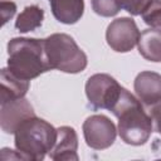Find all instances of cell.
I'll return each instance as SVG.
<instances>
[{
	"mask_svg": "<svg viewBox=\"0 0 161 161\" xmlns=\"http://www.w3.org/2000/svg\"><path fill=\"white\" fill-rule=\"evenodd\" d=\"M111 112L118 118V135L121 140L131 146L145 145L153 128L151 116L143 109L138 98L130 91L122 88L121 96Z\"/></svg>",
	"mask_w": 161,
	"mask_h": 161,
	"instance_id": "cell-1",
	"label": "cell"
},
{
	"mask_svg": "<svg viewBox=\"0 0 161 161\" xmlns=\"http://www.w3.org/2000/svg\"><path fill=\"white\" fill-rule=\"evenodd\" d=\"M8 69L25 80H31L52 69L44 39L13 38L8 43Z\"/></svg>",
	"mask_w": 161,
	"mask_h": 161,
	"instance_id": "cell-2",
	"label": "cell"
},
{
	"mask_svg": "<svg viewBox=\"0 0 161 161\" xmlns=\"http://www.w3.org/2000/svg\"><path fill=\"white\" fill-rule=\"evenodd\" d=\"M14 143L23 160L42 161L54 147L58 131L36 116L24 119L14 132Z\"/></svg>",
	"mask_w": 161,
	"mask_h": 161,
	"instance_id": "cell-3",
	"label": "cell"
},
{
	"mask_svg": "<svg viewBox=\"0 0 161 161\" xmlns=\"http://www.w3.org/2000/svg\"><path fill=\"white\" fill-rule=\"evenodd\" d=\"M44 47L52 69L70 74L80 73L86 69L87 55L70 35L54 33L44 39Z\"/></svg>",
	"mask_w": 161,
	"mask_h": 161,
	"instance_id": "cell-4",
	"label": "cell"
},
{
	"mask_svg": "<svg viewBox=\"0 0 161 161\" xmlns=\"http://www.w3.org/2000/svg\"><path fill=\"white\" fill-rule=\"evenodd\" d=\"M122 86L109 74L106 73H96L91 75L86 83V94L88 98V103L92 109H108L118 101Z\"/></svg>",
	"mask_w": 161,
	"mask_h": 161,
	"instance_id": "cell-5",
	"label": "cell"
},
{
	"mask_svg": "<svg viewBox=\"0 0 161 161\" xmlns=\"http://www.w3.org/2000/svg\"><path fill=\"white\" fill-rule=\"evenodd\" d=\"M87 146L93 150H104L114 143L117 130L114 123L104 114L89 116L82 126Z\"/></svg>",
	"mask_w": 161,
	"mask_h": 161,
	"instance_id": "cell-6",
	"label": "cell"
},
{
	"mask_svg": "<svg viewBox=\"0 0 161 161\" xmlns=\"http://www.w3.org/2000/svg\"><path fill=\"white\" fill-rule=\"evenodd\" d=\"M140 30L132 18L121 16L111 21L106 30V40L112 50L118 53L131 52L138 42Z\"/></svg>",
	"mask_w": 161,
	"mask_h": 161,
	"instance_id": "cell-7",
	"label": "cell"
},
{
	"mask_svg": "<svg viewBox=\"0 0 161 161\" xmlns=\"http://www.w3.org/2000/svg\"><path fill=\"white\" fill-rule=\"evenodd\" d=\"M35 116L34 108L26 98L0 102V126L5 133H14L26 118Z\"/></svg>",
	"mask_w": 161,
	"mask_h": 161,
	"instance_id": "cell-8",
	"label": "cell"
},
{
	"mask_svg": "<svg viewBox=\"0 0 161 161\" xmlns=\"http://www.w3.org/2000/svg\"><path fill=\"white\" fill-rule=\"evenodd\" d=\"M133 88L141 103L146 107H151L161 101V74L143 70L135 78Z\"/></svg>",
	"mask_w": 161,
	"mask_h": 161,
	"instance_id": "cell-9",
	"label": "cell"
},
{
	"mask_svg": "<svg viewBox=\"0 0 161 161\" xmlns=\"http://www.w3.org/2000/svg\"><path fill=\"white\" fill-rule=\"evenodd\" d=\"M58 137L49 157L54 161H78V136L73 127L62 126L57 128Z\"/></svg>",
	"mask_w": 161,
	"mask_h": 161,
	"instance_id": "cell-10",
	"label": "cell"
},
{
	"mask_svg": "<svg viewBox=\"0 0 161 161\" xmlns=\"http://www.w3.org/2000/svg\"><path fill=\"white\" fill-rule=\"evenodd\" d=\"M54 18L63 24H75L84 13V0H49Z\"/></svg>",
	"mask_w": 161,
	"mask_h": 161,
	"instance_id": "cell-11",
	"label": "cell"
},
{
	"mask_svg": "<svg viewBox=\"0 0 161 161\" xmlns=\"http://www.w3.org/2000/svg\"><path fill=\"white\" fill-rule=\"evenodd\" d=\"M138 53L150 62H161V28L145 29L137 42Z\"/></svg>",
	"mask_w": 161,
	"mask_h": 161,
	"instance_id": "cell-12",
	"label": "cell"
},
{
	"mask_svg": "<svg viewBox=\"0 0 161 161\" xmlns=\"http://www.w3.org/2000/svg\"><path fill=\"white\" fill-rule=\"evenodd\" d=\"M0 77H1V89H0L1 91V98H0V102H6V101L25 97V94L30 87L29 80H25V79L16 77L8 68L1 69Z\"/></svg>",
	"mask_w": 161,
	"mask_h": 161,
	"instance_id": "cell-13",
	"label": "cell"
},
{
	"mask_svg": "<svg viewBox=\"0 0 161 161\" xmlns=\"http://www.w3.org/2000/svg\"><path fill=\"white\" fill-rule=\"evenodd\" d=\"M44 20V10L38 5L25 6L15 20V28L20 33L34 31L42 26Z\"/></svg>",
	"mask_w": 161,
	"mask_h": 161,
	"instance_id": "cell-14",
	"label": "cell"
},
{
	"mask_svg": "<svg viewBox=\"0 0 161 161\" xmlns=\"http://www.w3.org/2000/svg\"><path fill=\"white\" fill-rule=\"evenodd\" d=\"M91 4L93 11L104 18L114 16L122 9L119 0H91Z\"/></svg>",
	"mask_w": 161,
	"mask_h": 161,
	"instance_id": "cell-15",
	"label": "cell"
},
{
	"mask_svg": "<svg viewBox=\"0 0 161 161\" xmlns=\"http://www.w3.org/2000/svg\"><path fill=\"white\" fill-rule=\"evenodd\" d=\"M141 16L145 24L151 28H161V0H152Z\"/></svg>",
	"mask_w": 161,
	"mask_h": 161,
	"instance_id": "cell-16",
	"label": "cell"
},
{
	"mask_svg": "<svg viewBox=\"0 0 161 161\" xmlns=\"http://www.w3.org/2000/svg\"><path fill=\"white\" fill-rule=\"evenodd\" d=\"M119 1L122 9H125L128 14L136 16V15H141L152 0H119Z\"/></svg>",
	"mask_w": 161,
	"mask_h": 161,
	"instance_id": "cell-17",
	"label": "cell"
},
{
	"mask_svg": "<svg viewBox=\"0 0 161 161\" xmlns=\"http://www.w3.org/2000/svg\"><path fill=\"white\" fill-rule=\"evenodd\" d=\"M148 111L152 118V123L155 125V130L161 135V101L148 107Z\"/></svg>",
	"mask_w": 161,
	"mask_h": 161,
	"instance_id": "cell-18",
	"label": "cell"
},
{
	"mask_svg": "<svg viewBox=\"0 0 161 161\" xmlns=\"http://www.w3.org/2000/svg\"><path fill=\"white\" fill-rule=\"evenodd\" d=\"M16 13V5L13 1H1V18H3V25L6 24L8 20H10Z\"/></svg>",
	"mask_w": 161,
	"mask_h": 161,
	"instance_id": "cell-19",
	"label": "cell"
}]
</instances>
